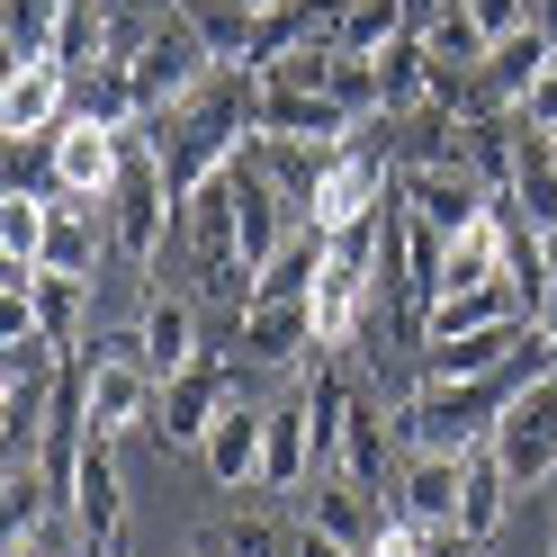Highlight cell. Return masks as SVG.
<instances>
[{"label":"cell","instance_id":"obj_1","mask_svg":"<svg viewBox=\"0 0 557 557\" xmlns=\"http://www.w3.org/2000/svg\"><path fill=\"white\" fill-rule=\"evenodd\" d=\"M109 234H117V261H135V270H162L171 243H181V198H171L145 135H135V153H126V181L109 189Z\"/></svg>","mask_w":557,"mask_h":557},{"label":"cell","instance_id":"obj_2","mask_svg":"<svg viewBox=\"0 0 557 557\" xmlns=\"http://www.w3.org/2000/svg\"><path fill=\"white\" fill-rule=\"evenodd\" d=\"M117 63H126L135 99H145V117L181 109V99H189L207 73H216V63H207V46L189 37L181 18H153V27H135V37H117Z\"/></svg>","mask_w":557,"mask_h":557},{"label":"cell","instance_id":"obj_3","mask_svg":"<svg viewBox=\"0 0 557 557\" xmlns=\"http://www.w3.org/2000/svg\"><path fill=\"white\" fill-rule=\"evenodd\" d=\"M485 449L504 459L512 485H548L557 476V369H540L531 387L495 413V441H485Z\"/></svg>","mask_w":557,"mask_h":557},{"label":"cell","instance_id":"obj_4","mask_svg":"<svg viewBox=\"0 0 557 557\" xmlns=\"http://www.w3.org/2000/svg\"><path fill=\"white\" fill-rule=\"evenodd\" d=\"M63 521L82 531V557H117L126 540V476H117V441H90L73 485H63Z\"/></svg>","mask_w":557,"mask_h":557},{"label":"cell","instance_id":"obj_5","mask_svg":"<svg viewBox=\"0 0 557 557\" xmlns=\"http://www.w3.org/2000/svg\"><path fill=\"white\" fill-rule=\"evenodd\" d=\"M225 405H243V377L225 369V360H198V369H181V377H162V405H153V432L162 441H207L216 432V413Z\"/></svg>","mask_w":557,"mask_h":557},{"label":"cell","instance_id":"obj_6","mask_svg":"<svg viewBox=\"0 0 557 557\" xmlns=\"http://www.w3.org/2000/svg\"><path fill=\"white\" fill-rule=\"evenodd\" d=\"M234 351L252 369H288V360H324L315 351V306L306 297H252L234 315Z\"/></svg>","mask_w":557,"mask_h":557},{"label":"cell","instance_id":"obj_7","mask_svg":"<svg viewBox=\"0 0 557 557\" xmlns=\"http://www.w3.org/2000/svg\"><path fill=\"white\" fill-rule=\"evenodd\" d=\"M126 153H135V135H109V126H90V117H63V126H54V171H63V198L109 207V189L126 181Z\"/></svg>","mask_w":557,"mask_h":557},{"label":"cell","instance_id":"obj_8","mask_svg":"<svg viewBox=\"0 0 557 557\" xmlns=\"http://www.w3.org/2000/svg\"><path fill=\"white\" fill-rule=\"evenodd\" d=\"M531 315H504V324H476V333H449V342H423V377H449V387H468V377H504L521 351H531Z\"/></svg>","mask_w":557,"mask_h":557},{"label":"cell","instance_id":"obj_9","mask_svg":"<svg viewBox=\"0 0 557 557\" xmlns=\"http://www.w3.org/2000/svg\"><path fill=\"white\" fill-rule=\"evenodd\" d=\"M297 485H315V405H306V387L261 405V495H297Z\"/></svg>","mask_w":557,"mask_h":557},{"label":"cell","instance_id":"obj_10","mask_svg":"<svg viewBox=\"0 0 557 557\" xmlns=\"http://www.w3.org/2000/svg\"><path fill=\"white\" fill-rule=\"evenodd\" d=\"M396 198H405L423 225H441V234H459V225H476L485 207H495L468 162H405V171H396Z\"/></svg>","mask_w":557,"mask_h":557},{"label":"cell","instance_id":"obj_11","mask_svg":"<svg viewBox=\"0 0 557 557\" xmlns=\"http://www.w3.org/2000/svg\"><path fill=\"white\" fill-rule=\"evenodd\" d=\"M63 117H73V73L54 54L10 63V82H0V135H54Z\"/></svg>","mask_w":557,"mask_h":557},{"label":"cell","instance_id":"obj_12","mask_svg":"<svg viewBox=\"0 0 557 557\" xmlns=\"http://www.w3.org/2000/svg\"><path fill=\"white\" fill-rule=\"evenodd\" d=\"M387 504H377L369 495V485H351V476H315V485H306V531H324V540H342V548H377V540H387Z\"/></svg>","mask_w":557,"mask_h":557},{"label":"cell","instance_id":"obj_13","mask_svg":"<svg viewBox=\"0 0 557 557\" xmlns=\"http://www.w3.org/2000/svg\"><path fill=\"white\" fill-rule=\"evenodd\" d=\"M135 333H145V369H153V377H181V369H198V360H216V351L198 342V297H189V288H153Z\"/></svg>","mask_w":557,"mask_h":557},{"label":"cell","instance_id":"obj_14","mask_svg":"<svg viewBox=\"0 0 557 557\" xmlns=\"http://www.w3.org/2000/svg\"><path fill=\"white\" fill-rule=\"evenodd\" d=\"M261 135H288V145H324L342 153L360 135V117L342 109L333 90H261Z\"/></svg>","mask_w":557,"mask_h":557},{"label":"cell","instance_id":"obj_15","mask_svg":"<svg viewBox=\"0 0 557 557\" xmlns=\"http://www.w3.org/2000/svg\"><path fill=\"white\" fill-rule=\"evenodd\" d=\"M99 252H117V234H109V207H90V198H54V234H46V261L54 278H99Z\"/></svg>","mask_w":557,"mask_h":557},{"label":"cell","instance_id":"obj_16","mask_svg":"<svg viewBox=\"0 0 557 557\" xmlns=\"http://www.w3.org/2000/svg\"><path fill=\"white\" fill-rule=\"evenodd\" d=\"M198 459H207V476H216L225 495H252L261 485V405H225L216 432L198 441Z\"/></svg>","mask_w":557,"mask_h":557},{"label":"cell","instance_id":"obj_17","mask_svg":"<svg viewBox=\"0 0 557 557\" xmlns=\"http://www.w3.org/2000/svg\"><path fill=\"white\" fill-rule=\"evenodd\" d=\"M459 476H468V459H405L396 468V512L413 531H459Z\"/></svg>","mask_w":557,"mask_h":557},{"label":"cell","instance_id":"obj_18","mask_svg":"<svg viewBox=\"0 0 557 557\" xmlns=\"http://www.w3.org/2000/svg\"><path fill=\"white\" fill-rule=\"evenodd\" d=\"M171 18L207 46V63H252V46H261V10L252 0H171Z\"/></svg>","mask_w":557,"mask_h":557},{"label":"cell","instance_id":"obj_19","mask_svg":"<svg viewBox=\"0 0 557 557\" xmlns=\"http://www.w3.org/2000/svg\"><path fill=\"white\" fill-rule=\"evenodd\" d=\"M73 117L109 126V135H145V99H135V82H126L117 54L90 63V73H73Z\"/></svg>","mask_w":557,"mask_h":557},{"label":"cell","instance_id":"obj_20","mask_svg":"<svg viewBox=\"0 0 557 557\" xmlns=\"http://www.w3.org/2000/svg\"><path fill=\"white\" fill-rule=\"evenodd\" d=\"M512 495H521V485L504 476V459H495V449H468V476H459V531H468V540L485 548V540L504 531Z\"/></svg>","mask_w":557,"mask_h":557},{"label":"cell","instance_id":"obj_21","mask_svg":"<svg viewBox=\"0 0 557 557\" xmlns=\"http://www.w3.org/2000/svg\"><path fill=\"white\" fill-rule=\"evenodd\" d=\"M557 63V46L540 37V27H521V37H504V46H485V109H512L521 90H531L540 73Z\"/></svg>","mask_w":557,"mask_h":557},{"label":"cell","instance_id":"obj_22","mask_svg":"<svg viewBox=\"0 0 557 557\" xmlns=\"http://www.w3.org/2000/svg\"><path fill=\"white\" fill-rule=\"evenodd\" d=\"M504 315H521V297L504 288H441L432 297V315H423V342H449V333H476V324H504Z\"/></svg>","mask_w":557,"mask_h":557},{"label":"cell","instance_id":"obj_23","mask_svg":"<svg viewBox=\"0 0 557 557\" xmlns=\"http://www.w3.org/2000/svg\"><path fill=\"white\" fill-rule=\"evenodd\" d=\"M324 252H333V234H324V225H297V234L270 252V270L252 278V297H315V270H324Z\"/></svg>","mask_w":557,"mask_h":557},{"label":"cell","instance_id":"obj_24","mask_svg":"<svg viewBox=\"0 0 557 557\" xmlns=\"http://www.w3.org/2000/svg\"><path fill=\"white\" fill-rule=\"evenodd\" d=\"M413 37V0H351V18H342V54H387Z\"/></svg>","mask_w":557,"mask_h":557},{"label":"cell","instance_id":"obj_25","mask_svg":"<svg viewBox=\"0 0 557 557\" xmlns=\"http://www.w3.org/2000/svg\"><path fill=\"white\" fill-rule=\"evenodd\" d=\"M46 234H54V198H27V189L0 198V261H27V270H37V261H46Z\"/></svg>","mask_w":557,"mask_h":557},{"label":"cell","instance_id":"obj_26","mask_svg":"<svg viewBox=\"0 0 557 557\" xmlns=\"http://www.w3.org/2000/svg\"><path fill=\"white\" fill-rule=\"evenodd\" d=\"M82 315H90V278H54V270H37V333L63 342V351H82Z\"/></svg>","mask_w":557,"mask_h":557},{"label":"cell","instance_id":"obj_27","mask_svg":"<svg viewBox=\"0 0 557 557\" xmlns=\"http://www.w3.org/2000/svg\"><path fill=\"white\" fill-rule=\"evenodd\" d=\"M198 557H297V531H288L278 512H234Z\"/></svg>","mask_w":557,"mask_h":557},{"label":"cell","instance_id":"obj_28","mask_svg":"<svg viewBox=\"0 0 557 557\" xmlns=\"http://www.w3.org/2000/svg\"><path fill=\"white\" fill-rule=\"evenodd\" d=\"M46 512H63V504H54V485H46L37 468H10V476H0V521H10V548L37 540Z\"/></svg>","mask_w":557,"mask_h":557},{"label":"cell","instance_id":"obj_29","mask_svg":"<svg viewBox=\"0 0 557 557\" xmlns=\"http://www.w3.org/2000/svg\"><path fill=\"white\" fill-rule=\"evenodd\" d=\"M252 73H261V90H333V46H278Z\"/></svg>","mask_w":557,"mask_h":557},{"label":"cell","instance_id":"obj_30","mask_svg":"<svg viewBox=\"0 0 557 557\" xmlns=\"http://www.w3.org/2000/svg\"><path fill=\"white\" fill-rule=\"evenodd\" d=\"M468 10V27L485 46H504V37H521V27H540V0H459Z\"/></svg>","mask_w":557,"mask_h":557},{"label":"cell","instance_id":"obj_31","mask_svg":"<svg viewBox=\"0 0 557 557\" xmlns=\"http://www.w3.org/2000/svg\"><path fill=\"white\" fill-rule=\"evenodd\" d=\"M512 117H521V126H531V135H557V63H548V73H540L531 90H521V99H512Z\"/></svg>","mask_w":557,"mask_h":557},{"label":"cell","instance_id":"obj_32","mask_svg":"<svg viewBox=\"0 0 557 557\" xmlns=\"http://www.w3.org/2000/svg\"><path fill=\"white\" fill-rule=\"evenodd\" d=\"M369 557H423V531H413V521L396 512V521H387V540H377Z\"/></svg>","mask_w":557,"mask_h":557},{"label":"cell","instance_id":"obj_33","mask_svg":"<svg viewBox=\"0 0 557 557\" xmlns=\"http://www.w3.org/2000/svg\"><path fill=\"white\" fill-rule=\"evenodd\" d=\"M297 557H360V548H342V540H324V531H306V521H297Z\"/></svg>","mask_w":557,"mask_h":557},{"label":"cell","instance_id":"obj_34","mask_svg":"<svg viewBox=\"0 0 557 557\" xmlns=\"http://www.w3.org/2000/svg\"><path fill=\"white\" fill-rule=\"evenodd\" d=\"M540 37H548V46H557V0H540Z\"/></svg>","mask_w":557,"mask_h":557},{"label":"cell","instance_id":"obj_35","mask_svg":"<svg viewBox=\"0 0 557 557\" xmlns=\"http://www.w3.org/2000/svg\"><path fill=\"white\" fill-rule=\"evenodd\" d=\"M252 10H261V18H270V10H278V0H252Z\"/></svg>","mask_w":557,"mask_h":557},{"label":"cell","instance_id":"obj_36","mask_svg":"<svg viewBox=\"0 0 557 557\" xmlns=\"http://www.w3.org/2000/svg\"><path fill=\"white\" fill-rule=\"evenodd\" d=\"M548 145H557V135H548Z\"/></svg>","mask_w":557,"mask_h":557},{"label":"cell","instance_id":"obj_37","mask_svg":"<svg viewBox=\"0 0 557 557\" xmlns=\"http://www.w3.org/2000/svg\"><path fill=\"white\" fill-rule=\"evenodd\" d=\"M548 557H557V548H548Z\"/></svg>","mask_w":557,"mask_h":557}]
</instances>
